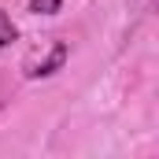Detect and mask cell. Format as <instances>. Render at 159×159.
Masks as SVG:
<instances>
[{"label":"cell","mask_w":159,"mask_h":159,"mask_svg":"<svg viewBox=\"0 0 159 159\" xmlns=\"http://www.w3.org/2000/svg\"><path fill=\"white\" fill-rule=\"evenodd\" d=\"M63 63H67V44L56 41V44H52V56H48L44 63H37V67H30L26 74H30V78H48V74H56Z\"/></svg>","instance_id":"6da1fadb"},{"label":"cell","mask_w":159,"mask_h":159,"mask_svg":"<svg viewBox=\"0 0 159 159\" xmlns=\"http://www.w3.org/2000/svg\"><path fill=\"white\" fill-rule=\"evenodd\" d=\"M63 7V0H30V11L34 15H56Z\"/></svg>","instance_id":"7a4b0ae2"},{"label":"cell","mask_w":159,"mask_h":159,"mask_svg":"<svg viewBox=\"0 0 159 159\" xmlns=\"http://www.w3.org/2000/svg\"><path fill=\"white\" fill-rule=\"evenodd\" d=\"M15 37H19V30H15V22H11V19H7V15L0 11V48H4V44H11Z\"/></svg>","instance_id":"3957f363"}]
</instances>
